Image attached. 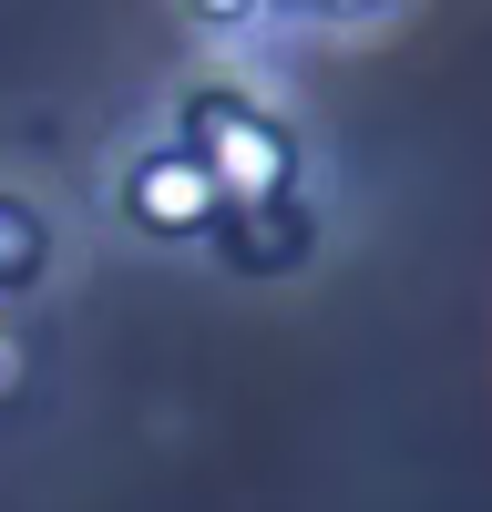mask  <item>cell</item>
Returning a JSON list of instances; mask_svg holds the SVG:
<instances>
[{
  "instance_id": "1",
  "label": "cell",
  "mask_w": 492,
  "mask_h": 512,
  "mask_svg": "<svg viewBox=\"0 0 492 512\" xmlns=\"http://www.w3.org/2000/svg\"><path fill=\"white\" fill-rule=\"evenodd\" d=\"M185 144L216 164V185H226L236 205H267V195H287V175H298L287 123L257 113V103H236V93H195V103H185Z\"/></svg>"
},
{
  "instance_id": "2",
  "label": "cell",
  "mask_w": 492,
  "mask_h": 512,
  "mask_svg": "<svg viewBox=\"0 0 492 512\" xmlns=\"http://www.w3.org/2000/svg\"><path fill=\"white\" fill-rule=\"evenodd\" d=\"M226 205H236V195L216 185V164H205V154H195L185 134L123 164V216H134L144 236H164V246H185V236H205V226L226 216Z\"/></svg>"
},
{
  "instance_id": "6",
  "label": "cell",
  "mask_w": 492,
  "mask_h": 512,
  "mask_svg": "<svg viewBox=\"0 0 492 512\" xmlns=\"http://www.w3.org/2000/svg\"><path fill=\"white\" fill-rule=\"evenodd\" d=\"M318 11H328V21H369V11H380V0H318Z\"/></svg>"
},
{
  "instance_id": "4",
  "label": "cell",
  "mask_w": 492,
  "mask_h": 512,
  "mask_svg": "<svg viewBox=\"0 0 492 512\" xmlns=\"http://www.w3.org/2000/svg\"><path fill=\"white\" fill-rule=\"evenodd\" d=\"M308 246V226L287 216V195H267V205H246V226H236V267H257V277H277L287 256Z\"/></svg>"
},
{
  "instance_id": "5",
  "label": "cell",
  "mask_w": 492,
  "mask_h": 512,
  "mask_svg": "<svg viewBox=\"0 0 492 512\" xmlns=\"http://www.w3.org/2000/svg\"><path fill=\"white\" fill-rule=\"evenodd\" d=\"M195 11H205V21H246V11H257V0H195Z\"/></svg>"
},
{
  "instance_id": "3",
  "label": "cell",
  "mask_w": 492,
  "mask_h": 512,
  "mask_svg": "<svg viewBox=\"0 0 492 512\" xmlns=\"http://www.w3.org/2000/svg\"><path fill=\"white\" fill-rule=\"evenodd\" d=\"M41 267H52V226H41L21 195H0V297L41 287Z\"/></svg>"
}]
</instances>
